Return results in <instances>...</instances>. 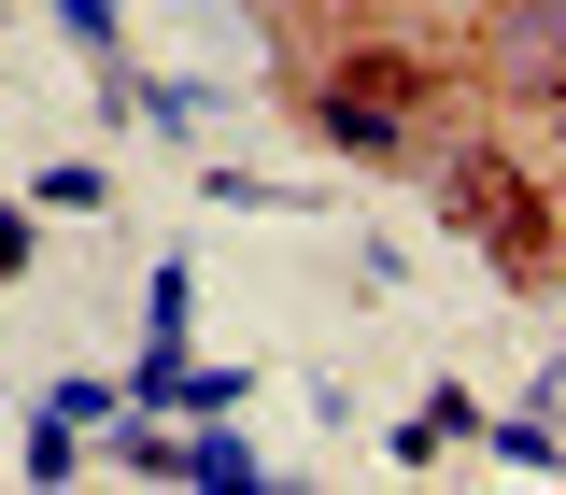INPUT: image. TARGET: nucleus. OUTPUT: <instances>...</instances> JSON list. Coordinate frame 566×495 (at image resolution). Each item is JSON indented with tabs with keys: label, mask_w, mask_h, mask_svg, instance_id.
<instances>
[{
	"label": "nucleus",
	"mask_w": 566,
	"mask_h": 495,
	"mask_svg": "<svg viewBox=\"0 0 566 495\" xmlns=\"http://www.w3.org/2000/svg\"><path fill=\"white\" fill-rule=\"evenodd\" d=\"M411 114H424V85H411L397 57H354L340 85H326V141L368 156V170H397V156H411Z\"/></svg>",
	"instance_id": "1"
},
{
	"label": "nucleus",
	"mask_w": 566,
	"mask_h": 495,
	"mask_svg": "<svg viewBox=\"0 0 566 495\" xmlns=\"http://www.w3.org/2000/svg\"><path fill=\"white\" fill-rule=\"evenodd\" d=\"M453 212L495 241V270H510V283H538V270H553V212L524 199L510 170H453Z\"/></svg>",
	"instance_id": "2"
},
{
	"label": "nucleus",
	"mask_w": 566,
	"mask_h": 495,
	"mask_svg": "<svg viewBox=\"0 0 566 495\" xmlns=\"http://www.w3.org/2000/svg\"><path fill=\"white\" fill-rule=\"evenodd\" d=\"M566 0H510V14H495V71H510V85H524V99H538V114H553V85H566Z\"/></svg>",
	"instance_id": "3"
},
{
	"label": "nucleus",
	"mask_w": 566,
	"mask_h": 495,
	"mask_svg": "<svg viewBox=\"0 0 566 495\" xmlns=\"http://www.w3.org/2000/svg\"><path fill=\"white\" fill-rule=\"evenodd\" d=\"M185 482H212V495H255V453H241V439H199V453H185Z\"/></svg>",
	"instance_id": "4"
},
{
	"label": "nucleus",
	"mask_w": 566,
	"mask_h": 495,
	"mask_svg": "<svg viewBox=\"0 0 566 495\" xmlns=\"http://www.w3.org/2000/svg\"><path fill=\"white\" fill-rule=\"evenodd\" d=\"M57 29H71V43H99V57H114V0H57Z\"/></svg>",
	"instance_id": "5"
}]
</instances>
